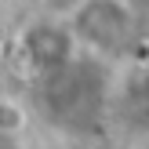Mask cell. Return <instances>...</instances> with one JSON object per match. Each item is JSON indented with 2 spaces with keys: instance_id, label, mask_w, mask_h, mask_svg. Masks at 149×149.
Segmentation results:
<instances>
[{
  "instance_id": "1",
  "label": "cell",
  "mask_w": 149,
  "mask_h": 149,
  "mask_svg": "<svg viewBox=\"0 0 149 149\" xmlns=\"http://www.w3.org/2000/svg\"><path fill=\"white\" fill-rule=\"evenodd\" d=\"M113 7H116L113 0H87V4L77 11V29H80V36L91 33V18H95V15H106V18H109V11H113ZM124 29H127V26H109V22H106V33H95L91 44L109 47V44H116V40L124 36Z\"/></svg>"
},
{
  "instance_id": "2",
  "label": "cell",
  "mask_w": 149,
  "mask_h": 149,
  "mask_svg": "<svg viewBox=\"0 0 149 149\" xmlns=\"http://www.w3.org/2000/svg\"><path fill=\"white\" fill-rule=\"evenodd\" d=\"M146 91H149V77H146Z\"/></svg>"
}]
</instances>
